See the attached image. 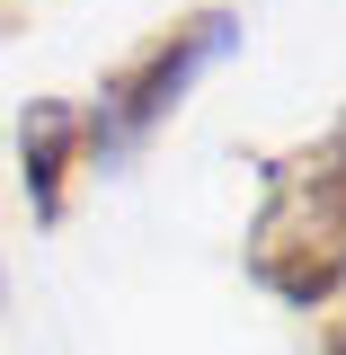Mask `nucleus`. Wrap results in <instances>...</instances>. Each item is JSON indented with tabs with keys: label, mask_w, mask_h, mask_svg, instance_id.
<instances>
[{
	"label": "nucleus",
	"mask_w": 346,
	"mask_h": 355,
	"mask_svg": "<svg viewBox=\"0 0 346 355\" xmlns=\"http://www.w3.org/2000/svg\"><path fill=\"white\" fill-rule=\"evenodd\" d=\"M329 355H346V320H338V329H329Z\"/></svg>",
	"instance_id": "5"
},
{
	"label": "nucleus",
	"mask_w": 346,
	"mask_h": 355,
	"mask_svg": "<svg viewBox=\"0 0 346 355\" xmlns=\"http://www.w3.org/2000/svg\"><path fill=\"white\" fill-rule=\"evenodd\" d=\"M240 266L258 293H275L293 311H320L346 293V116L320 142H293L266 160Z\"/></svg>",
	"instance_id": "1"
},
{
	"label": "nucleus",
	"mask_w": 346,
	"mask_h": 355,
	"mask_svg": "<svg viewBox=\"0 0 346 355\" xmlns=\"http://www.w3.org/2000/svg\"><path fill=\"white\" fill-rule=\"evenodd\" d=\"M9 18H27V0H0V27H9Z\"/></svg>",
	"instance_id": "4"
},
{
	"label": "nucleus",
	"mask_w": 346,
	"mask_h": 355,
	"mask_svg": "<svg viewBox=\"0 0 346 355\" xmlns=\"http://www.w3.org/2000/svg\"><path fill=\"white\" fill-rule=\"evenodd\" d=\"M98 151H89V107L80 98H27V116H18V187H27V214L44 231L71 214V178Z\"/></svg>",
	"instance_id": "3"
},
{
	"label": "nucleus",
	"mask_w": 346,
	"mask_h": 355,
	"mask_svg": "<svg viewBox=\"0 0 346 355\" xmlns=\"http://www.w3.org/2000/svg\"><path fill=\"white\" fill-rule=\"evenodd\" d=\"M222 53H240V9H187V18H169L160 36H142L98 80V107H89V151L98 160H125V151H142L151 133L169 125L178 107H187V89L214 71Z\"/></svg>",
	"instance_id": "2"
}]
</instances>
